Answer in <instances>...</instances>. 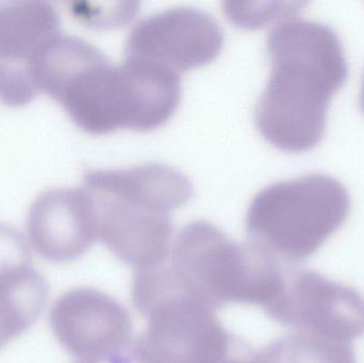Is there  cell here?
I'll list each match as a JSON object with an SVG mask.
<instances>
[{"mask_svg":"<svg viewBox=\"0 0 364 363\" xmlns=\"http://www.w3.org/2000/svg\"><path fill=\"white\" fill-rule=\"evenodd\" d=\"M272 68L255 121L264 139L301 153L318 144L333 94L346 83L348 63L337 31L310 19H282L269 31Z\"/></svg>","mask_w":364,"mask_h":363,"instance_id":"1","label":"cell"},{"mask_svg":"<svg viewBox=\"0 0 364 363\" xmlns=\"http://www.w3.org/2000/svg\"><path fill=\"white\" fill-rule=\"evenodd\" d=\"M83 188L91 196L98 240L136 272L164 266L170 258L171 211L192 197L186 175L168 164L146 162L90 170Z\"/></svg>","mask_w":364,"mask_h":363,"instance_id":"2","label":"cell"},{"mask_svg":"<svg viewBox=\"0 0 364 363\" xmlns=\"http://www.w3.org/2000/svg\"><path fill=\"white\" fill-rule=\"evenodd\" d=\"M132 296L149 322L134 342V362L256 363V352L229 332L170 266L136 272Z\"/></svg>","mask_w":364,"mask_h":363,"instance_id":"3","label":"cell"},{"mask_svg":"<svg viewBox=\"0 0 364 363\" xmlns=\"http://www.w3.org/2000/svg\"><path fill=\"white\" fill-rule=\"evenodd\" d=\"M38 80L41 91L89 134L140 128L142 104L136 70L126 60L115 64L85 38L59 36L43 58Z\"/></svg>","mask_w":364,"mask_h":363,"instance_id":"4","label":"cell"},{"mask_svg":"<svg viewBox=\"0 0 364 363\" xmlns=\"http://www.w3.org/2000/svg\"><path fill=\"white\" fill-rule=\"evenodd\" d=\"M170 259L182 285L214 310L246 304L267 311L284 291L289 266L250 242L231 240L205 220L182 228Z\"/></svg>","mask_w":364,"mask_h":363,"instance_id":"5","label":"cell"},{"mask_svg":"<svg viewBox=\"0 0 364 363\" xmlns=\"http://www.w3.org/2000/svg\"><path fill=\"white\" fill-rule=\"evenodd\" d=\"M350 196L331 175L310 173L276 181L252 197L248 242L286 266L314 255L346 222Z\"/></svg>","mask_w":364,"mask_h":363,"instance_id":"6","label":"cell"},{"mask_svg":"<svg viewBox=\"0 0 364 363\" xmlns=\"http://www.w3.org/2000/svg\"><path fill=\"white\" fill-rule=\"evenodd\" d=\"M49 325L58 342L85 363L134 362V326L127 309L93 288H75L57 298Z\"/></svg>","mask_w":364,"mask_h":363,"instance_id":"7","label":"cell"},{"mask_svg":"<svg viewBox=\"0 0 364 363\" xmlns=\"http://www.w3.org/2000/svg\"><path fill=\"white\" fill-rule=\"evenodd\" d=\"M267 315L280 325L348 342L364 335V298L320 273L289 266L284 291Z\"/></svg>","mask_w":364,"mask_h":363,"instance_id":"8","label":"cell"},{"mask_svg":"<svg viewBox=\"0 0 364 363\" xmlns=\"http://www.w3.org/2000/svg\"><path fill=\"white\" fill-rule=\"evenodd\" d=\"M61 18L47 1L0 0V99L23 107L41 92L45 53L62 36Z\"/></svg>","mask_w":364,"mask_h":363,"instance_id":"9","label":"cell"},{"mask_svg":"<svg viewBox=\"0 0 364 363\" xmlns=\"http://www.w3.org/2000/svg\"><path fill=\"white\" fill-rule=\"evenodd\" d=\"M224 33L207 11L191 6L142 17L125 44L126 58L153 62L179 72L209 63L220 53Z\"/></svg>","mask_w":364,"mask_h":363,"instance_id":"10","label":"cell"},{"mask_svg":"<svg viewBox=\"0 0 364 363\" xmlns=\"http://www.w3.org/2000/svg\"><path fill=\"white\" fill-rule=\"evenodd\" d=\"M27 232L43 259L53 264L79 259L98 240L91 196L83 187L43 192L30 208Z\"/></svg>","mask_w":364,"mask_h":363,"instance_id":"11","label":"cell"},{"mask_svg":"<svg viewBox=\"0 0 364 363\" xmlns=\"http://www.w3.org/2000/svg\"><path fill=\"white\" fill-rule=\"evenodd\" d=\"M48 296L46 278L34 268L0 283V350L38 321Z\"/></svg>","mask_w":364,"mask_h":363,"instance_id":"12","label":"cell"},{"mask_svg":"<svg viewBox=\"0 0 364 363\" xmlns=\"http://www.w3.org/2000/svg\"><path fill=\"white\" fill-rule=\"evenodd\" d=\"M256 363L357 362L350 343L299 332L276 339L257 352Z\"/></svg>","mask_w":364,"mask_h":363,"instance_id":"13","label":"cell"},{"mask_svg":"<svg viewBox=\"0 0 364 363\" xmlns=\"http://www.w3.org/2000/svg\"><path fill=\"white\" fill-rule=\"evenodd\" d=\"M31 268V251L25 237L15 228L0 223V283Z\"/></svg>","mask_w":364,"mask_h":363,"instance_id":"14","label":"cell"},{"mask_svg":"<svg viewBox=\"0 0 364 363\" xmlns=\"http://www.w3.org/2000/svg\"><path fill=\"white\" fill-rule=\"evenodd\" d=\"M306 2L280 1L269 2L264 8H250L242 2H224V11L231 21L243 27H259L274 19H286L294 17Z\"/></svg>","mask_w":364,"mask_h":363,"instance_id":"15","label":"cell"},{"mask_svg":"<svg viewBox=\"0 0 364 363\" xmlns=\"http://www.w3.org/2000/svg\"><path fill=\"white\" fill-rule=\"evenodd\" d=\"M361 111L364 113V72L363 76V83H361L360 98H359Z\"/></svg>","mask_w":364,"mask_h":363,"instance_id":"16","label":"cell"},{"mask_svg":"<svg viewBox=\"0 0 364 363\" xmlns=\"http://www.w3.org/2000/svg\"><path fill=\"white\" fill-rule=\"evenodd\" d=\"M79 363H85V362H79Z\"/></svg>","mask_w":364,"mask_h":363,"instance_id":"17","label":"cell"}]
</instances>
